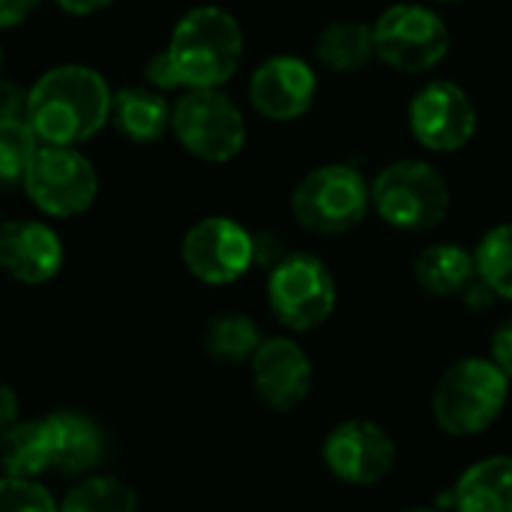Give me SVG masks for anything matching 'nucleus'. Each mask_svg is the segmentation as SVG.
<instances>
[{
    "label": "nucleus",
    "mask_w": 512,
    "mask_h": 512,
    "mask_svg": "<svg viewBox=\"0 0 512 512\" xmlns=\"http://www.w3.org/2000/svg\"><path fill=\"white\" fill-rule=\"evenodd\" d=\"M114 90L84 63H60L27 87V123L42 144L78 147L111 123Z\"/></svg>",
    "instance_id": "nucleus-1"
},
{
    "label": "nucleus",
    "mask_w": 512,
    "mask_h": 512,
    "mask_svg": "<svg viewBox=\"0 0 512 512\" xmlns=\"http://www.w3.org/2000/svg\"><path fill=\"white\" fill-rule=\"evenodd\" d=\"M246 36L240 21L213 3L192 6L171 30L165 54L177 72L180 90L225 87L243 63Z\"/></svg>",
    "instance_id": "nucleus-2"
},
{
    "label": "nucleus",
    "mask_w": 512,
    "mask_h": 512,
    "mask_svg": "<svg viewBox=\"0 0 512 512\" xmlns=\"http://www.w3.org/2000/svg\"><path fill=\"white\" fill-rule=\"evenodd\" d=\"M510 384L489 357H465L453 363L432 393V417L438 429L453 438L483 435L504 414Z\"/></svg>",
    "instance_id": "nucleus-3"
},
{
    "label": "nucleus",
    "mask_w": 512,
    "mask_h": 512,
    "mask_svg": "<svg viewBox=\"0 0 512 512\" xmlns=\"http://www.w3.org/2000/svg\"><path fill=\"white\" fill-rule=\"evenodd\" d=\"M372 210V183L348 162H324L306 171L291 192V216L300 228L339 237L363 225Z\"/></svg>",
    "instance_id": "nucleus-4"
},
{
    "label": "nucleus",
    "mask_w": 512,
    "mask_h": 512,
    "mask_svg": "<svg viewBox=\"0 0 512 512\" xmlns=\"http://www.w3.org/2000/svg\"><path fill=\"white\" fill-rule=\"evenodd\" d=\"M375 216L408 234L438 228L450 213L447 177L426 159H399L384 165L372 180Z\"/></svg>",
    "instance_id": "nucleus-5"
},
{
    "label": "nucleus",
    "mask_w": 512,
    "mask_h": 512,
    "mask_svg": "<svg viewBox=\"0 0 512 512\" xmlns=\"http://www.w3.org/2000/svg\"><path fill=\"white\" fill-rule=\"evenodd\" d=\"M171 132L186 153L225 165L246 147V117L222 87L183 90L171 105Z\"/></svg>",
    "instance_id": "nucleus-6"
},
{
    "label": "nucleus",
    "mask_w": 512,
    "mask_h": 512,
    "mask_svg": "<svg viewBox=\"0 0 512 512\" xmlns=\"http://www.w3.org/2000/svg\"><path fill=\"white\" fill-rule=\"evenodd\" d=\"M375 57L405 75H423L441 66L453 36L444 15L429 3H393L375 21Z\"/></svg>",
    "instance_id": "nucleus-7"
},
{
    "label": "nucleus",
    "mask_w": 512,
    "mask_h": 512,
    "mask_svg": "<svg viewBox=\"0 0 512 512\" xmlns=\"http://www.w3.org/2000/svg\"><path fill=\"white\" fill-rule=\"evenodd\" d=\"M336 279L312 252H288L267 276V306L291 333H312L336 312Z\"/></svg>",
    "instance_id": "nucleus-8"
},
{
    "label": "nucleus",
    "mask_w": 512,
    "mask_h": 512,
    "mask_svg": "<svg viewBox=\"0 0 512 512\" xmlns=\"http://www.w3.org/2000/svg\"><path fill=\"white\" fill-rule=\"evenodd\" d=\"M21 186L39 213L72 219L93 207L99 195V174L78 147L42 144Z\"/></svg>",
    "instance_id": "nucleus-9"
},
{
    "label": "nucleus",
    "mask_w": 512,
    "mask_h": 512,
    "mask_svg": "<svg viewBox=\"0 0 512 512\" xmlns=\"http://www.w3.org/2000/svg\"><path fill=\"white\" fill-rule=\"evenodd\" d=\"M408 129L423 150L450 156L474 141L480 129V111L462 84L450 78H432L417 87L408 102Z\"/></svg>",
    "instance_id": "nucleus-10"
},
{
    "label": "nucleus",
    "mask_w": 512,
    "mask_h": 512,
    "mask_svg": "<svg viewBox=\"0 0 512 512\" xmlns=\"http://www.w3.org/2000/svg\"><path fill=\"white\" fill-rule=\"evenodd\" d=\"M180 258L198 282L234 285L255 267V234L231 216H204L186 231Z\"/></svg>",
    "instance_id": "nucleus-11"
},
{
    "label": "nucleus",
    "mask_w": 512,
    "mask_h": 512,
    "mask_svg": "<svg viewBox=\"0 0 512 512\" xmlns=\"http://www.w3.org/2000/svg\"><path fill=\"white\" fill-rule=\"evenodd\" d=\"M321 456L339 483L378 486L396 468V441L375 420H345L324 438Z\"/></svg>",
    "instance_id": "nucleus-12"
},
{
    "label": "nucleus",
    "mask_w": 512,
    "mask_h": 512,
    "mask_svg": "<svg viewBox=\"0 0 512 512\" xmlns=\"http://www.w3.org/2000/svg\"><path fill=\"white\" fill-rule=\"evenodd\" d=\"M318 99V72L297 54H273L249 78V102L270 123H294Z\"/></svg>",
    "instance_id": "nucleus-13"
},
{
    "label": "nucleus",
    "mask_w": 512,
    "mask_h": 512,
    "mask_svg": "<svg viewBox=\"0 0 512 512\" xmlns=\"http://www.w3.org/2000/svg\"><path fill=\"white\" fill-rule=\"evenodd\" d=\"M249 375L255 396L279 414L300 408L309 399L315 381L309 354L291 336L264 339L249 360Z\"/></svg>",
    "instance_id": "nucleus-14"
},
{
    "label": "nucleus",
    "mask_w": 512,
    "mask_h": 512,
    "mask_svg": "<svg viewBox=\"0 0 512 512\" xmlns=\"http://www.w3.org/2000/svg\"><path fill=\"white\" fill-rule=\"evenodd\" d=\"M66 261L60 234L42 219L0 222V270L21 285L51 282Z\"/></svg>",
    "instance_id": "nucleus-15"
},
{
    "label": "nucleus",
    "mask_w": 512,
    "mask_h": 512,
    "mask_svg": "<svg viewBox=\"0 0 512 512\" xmlns=\"http://www.w3.org/2000/svg\"><path fill=\"white\" fill-rule=\"evenodd\" d=\"M51 441V468L66 477H90L108 450L102 426L81 411H57L45 417Z\"/></svg>",
    "instance_id": "nucleus-16"
},
{
    "label": "nucleus",
    "mask_w": 512,
    "mask_h": 512,
    "mask_svg": "<svg viewBox=\"0 0 512 512\" xmlns=\"http://www.w3.org/2000/svg\"><path fill=\"white\" fill-rule=\"evenodd\" d=\"M111 123L132 144H156L171 132V102L156 87H120L111 99Z\"/></svg>",
    "instance_id": "nucleus-17"
},
{
    "label": "nucleus",
    "mask_w": 512,
    "mask_h": 512,
    "mask_svg": "<svg viewBox=\"0 0 512 512\" xmlns=\"http://www.w3.org/2000/svg\"><path fill=\"white\" fill-rule=\"evenodd\" d=\"M456 512H512V456H486L456 480Z\"/></svg>",
    "instance_id": "nucleus-18"
},
{
    "label": "nucleus",
    "mask_w": 512,
    "mask_h": 512,
    "mask_svg": "<svg viewBox=\"0 0 512 512\" xmlns=\"http://www.w3.org/2000/svg\"><path fill=\"white\" fill-rule=\"evenodd\" d=\"M414 279L432 297H462L477 282L474 249H465L459 243H432L417 255Z\"/></svg>",
    "instance_id": "nucleus-19"
},
{
    "label": "nucleus",
    "mask_w": 512,
    "mask_h": 512,
    "mask_svg": "<svg viewBox=\"0 0 512 512\" xmlns=\"http://www.w3.org/2000/svg\"><path fill=\"white\" fill-rule=\"evenodd\" d=\"M315 60L339 75H354L366 69L375 57V33L369 21L336 18L315 36Z\"/></svg>",
    "instance_id": "nucleus-20"
},
{
    "label": "nucleus",
    "mask_w": 512,
    "mask_h": 512,
    "mask_svg": "<svg viewBox=\"0 0 512 512\" xmlns=\"http://www.w3.org/2000/svg\"><path fill=\"white\" fill-rule=\"evenodd\" d=\"M0 465L6 477L39 480L51 471V441L45 417L18 420L6 435H0Z\"/></svg>",
    "instance_id": "nucleus-21"
},
{
    "label": "nucleus",
    "mask_w": 512,
    "mask_h": 512,
    "mask_svg": "<svg viewBox=\"0 0 512 512\" xmlns=\"http://www.w3.org/2000/svg\"><path fill=\"white\" fill-rule=\"evenodd\" d=\"M204 351L216 360V363H249L252 354L258 351V345L264 342L258 324L249 315L240 312H225L216 315L207 327H204Z\"/></svg>",
    "instance_id": "nucleus-22"
},
{
    "label": "nucleus",
    "mask_w": 512,
    "mask_h": 512,
    "mask_svg": "<svg viewBox=\"0 0 512 512\" xmlns=\"http://www.w3.org/2000/svg\"><path fill=\"white\" fill-rule=\"evenodd\" d=\"M60 512H138V495L120 477L90 474L69 489L60 501Z\"/></svg>",
    "instance_id": "nucleus-23"
},
{
    "label": "nucleus",
    "mask_w": 512,
    "mask_h": 512,
    "mask_svg": "<svg viewBox=\"0 0 512 512\" xmlns=\"http://www.w3.org/2000/svg\"><path fill=\"white\" fill-rule=\"evenodd\" d=\"M477 276L495 291L498 300L512 303V222L492 225L474 246Z\"/></svg>",
    "instance_id": "nucleus-24"
},
{
    "label": "nucleus",
    "mask_w": 512,
    "mask_h": 512,
    "mask_svg": "<svg viewBox=\"0 0 512 512\" xmlns=\"http://www.w3.org/2000/svg\"><path fill=\"white\" fill-rule=\"evenodd\" d=\"M42 141L27 123V117H3L0 120V183L15 186L24 183L30 162L36 159Z\"/></svg>",
    "instance_id": "nucleus-25"
},
{
    "label": "nucleus",
    "mask_w": 512,
    "mask_h": 512,
    "mask_svg": "<svg viewBox=\"0 0 512 512\" xmlns=\"http://www.w3.org/2000/svg\"><path fill=\"white\" fill-rule=\"evenodd\" d=\"M0 512H60V504L39 480L0 477Z\"/></svg>",
    "instance_id": "nucleus-26"
},
{
    "label": "nucleus",
    "mask_w": 512,
    "mask_h": 512,
    "mask_svg": "<svg viewBox=\"0 0 512 512\" xmlns=\"http://www.w3.org/2000/svg\"><path fill=\"white\" fill-rule=\"evenodd\" d=\"M489 360L512 381V318L501 321L489 342Z\"/></svg>",
    "instance_id": "nucleus-27"
},
{
    "label": "nucleus",
    "mask_w": 512,
    "mask_h": 512,
    "mask_svg": "<svg viewBox=\"0 0 512 512\" xmlns=\"http://www.w3.org/2000/svg\"><path fill=\"white\" fill-rule=\"evenodd\" d=\"M147 81H150V87H156L159 93H168V90H180V81H177V72H174V66H171V60H168V54L165 51H159V54H153L150 60H147Z\"/></svg>",
    "instance_id": "nucleus-28"
},
{
    "label": "nucleus",
    "mask_w": 512,
    "mask_h": 512,
    "mask_svg": "<svg viewBox=\"0 0 512 512\" xmlns=\"http://www.w3.org/2000/svg\"><path fill=\"white\" fill-rule=\"evenodd\" d=\"M3 117H27V87L0 78V120Z\"/></svg>",
    "instance_id": "nucleus-29"
},
{
    "label": "nucleus",
    "mask_w": 512,
    "mask_h": 512,
    "mask_svg": "<svg viewBox=\"0 0 512 512\" xmlns=\"http://www.w3.org/2000/svg\"><path fill=\"white\" fill-rule=\"evenodd\" d=\"M42 0H0V30H12L24 24Z\"/></svg>",
    "instance_id": "nucleus-30"
},
{
    "label": "nucleus",
    "mask_w": 512,
    "mask_h": 512,
    "mask_svg": "<svg viewBox=\"0 0 512 512\" xmlns=\"http://www.w3.org/2000/svg\"><path fill=\"white\" fill-rule=\"evenodd\" d=\"M288 252L282 249V243H279V237L276 234H255V264H261V267H273V264H279L282 258H285Z\"/></svg>",
    "instance_id": "nucleus-31"
},
{
    "label": "nucleus",
    "mask_w": 512,
    "mask_h": 512,
    "mask_svg": "<svg viewBox=\"0 0 512 512\" xmlns=\"http://www.w3.org/2000/svg\"><path fill=\"white\" fill-rule=\"evenodd\" d=\"M21 417V405H18V396L9 384L0 381V435H6Z\"/></svg>",
    "instance_id": "nucleus-32"
},
{
    "label": "nucleus",
    "mask_w": 512,
    "mask_h": 512,
    "mask_svg": "<svg viewBox=\"0 0 512 512\" xmlns=\"http://www.w3.org/2000/svg\"><path fill=\"white\" fill-rule=\"evenodd\" d=\"M462 300H465V306H468V309H474V312H486V309H492V303H495L498 297H495V291H492V288L477 276V282L462 294Z\"/></svg>",
    "instance_id": "nucleus-33"
},
{
    "label": "nucleus",
    "mask_w": 512,
    "mask_h": 512,
    "mask_svg": "<svg viewBox=\"0 0 512 512\" xmlns=\"http://www.w3.org/2000/svg\"><path fill=\"white\" fill-rule=\"evenodd\" d=\"M114 0H54L57 9H63L66 15H93L105 6H111Z\"/></svg>",
    "instance_id": "nucleus-34"
},
{
    "label": "nucleus",
    "mask_w": 512,
    "mask_h": 512,
    "mask_svg": "<svg viewBox=\"0 0 512 512\" xmlns=\"http://www.w3.org/2000/svg\"><path fill=\"white\" fill-rule=\"evenodd\" d=\"M405 512H447V510H441V507H411V510H405Z\"/></svg>",
    "instance_id": "nucleus-35"
},
{
    "label": "nucleus",
    "mask_w": 512,
    "mask_h": 512,
    "mask_svg": "<svg viewBox=\"0 0 512 512\" xmlns=\"http://www.w3.org/2000/svg\"><path fill=\"white\" fill-rule=\"evenodd\" d=\"M0 72H3V48H0Z\"/></svg>",
    "instance_id": "nucleus-36"
},
{
    "label": "nucleus",
    "mask_w": 512,
    "mask_h": 512,
    "mask_svg": "<svg viewBox=\"0 0 512 512\" xmlns=\"http://www.w3.org/2000/svg\"><path fill=\"white\" fill-rule=\"evenodd\" d=\"M435 3H459V0H435Z\"/></svg>",
    "instance_id": "nucleus-37"
}]
</instances>
